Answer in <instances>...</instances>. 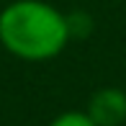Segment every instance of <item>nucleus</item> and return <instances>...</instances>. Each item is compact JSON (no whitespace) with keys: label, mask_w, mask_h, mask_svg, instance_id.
Segmentation results:
<instances>
[{"label":"nucleus","mask_w":126,"mask_h":126,"mask_svg":"<svg viewBox=\"0 0 126 126\" xmlns=\"http://www.w3.org/2000/svg\"><path fill=\"white\" fill-rule=\"evenodd\" d=\"M70 39L67 16L44 0H13L0 13V44L18 59H54Z\"/></svg>","instance_id":"obj_1"},{"label":"nucleus","mask_w":126,"mask_h":126,"mask_svg":"<svg viewBox=\"0 0 126 126\" xmlns=\"http://www.w3.org/2000/svg\"><path fill=\"white\" fill-rule=\"evenodd\" d=\"M95 126H121L126 124V93L118 88H100L90 95L88 111Z\"/></svg>","instance_id":"obj_2"},{"label":"nucleus","mask_w":126,"mask_h":126,"mask_svg":"<svg viewBox=\"0 0 126 126\" xmlns=\"http://www.w3.org/2000/svg\"><path fill=\"white\" fill-rule=\"evenodd\" d=\"M49 126H95V124L90 121V116L82 113V111H64V113H59Z\"/></svg>","instance_id":"obj_3"},{"label":"nucleus","mask_w":126,"mask_h":126,"mask_svg":"<svg viewBox=\"0 0 126 126\" xmlns=\"http://www.w3.org/2000/svg\"><path fill=\"white\" fill-rule=\"evenodd\" d=\"M67 28H70V36H88L93 28V21L85 13H72L67 16Z\"/></svg>","instance_id":"obj_4"}]
</instances>
